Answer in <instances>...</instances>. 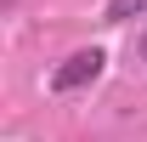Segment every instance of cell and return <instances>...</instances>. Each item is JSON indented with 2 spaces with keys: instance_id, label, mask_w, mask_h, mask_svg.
<instances>
[{
  "instance_id": "cell-1",
  "label": "cell",
  "mask_w": 147,
  "mask_h": 142,
  "mask_svg": "<svg viewBox=\"0 0 147 142\" xmlns=\"http://www.w3.org/2000/svg\"><path fill=\"white\" fill-rule=\"evenodd\" d=\"M102 68H108V51H102V46H85V51L62 57L51 68V97H79V91H91L96 80H102Z\"/></svg>"
},
{
  "instance_id": "cell-2",
  "label": "cell",
  "mask_w": 147,
  "mask_h": 142,
  "mask_svg": "<svg viewBox=\"0 0 147 142\" xmlns=\"http://www.w3.org/2000/svg\"><path fill=\"white\" fill-rule=\"evenodd\" d=\"M130 17H147V0H108L102 23H130Z\"/></svg>"
},
{
  "instance_id": "cell-3",
  "label": "cell",
  "mask_w": 147,
  "mask_h": 142,
  "mask_svg": "<svg viewBox=\"0 0 147 142\" xmlns=\"http://www.w3.org/2000/svg\"><path fill=\"white\" fill-rule=\"evenodd\" d=\"M136 51H142V63H147V29H142V40H136Z\"/></svg>"
}]
</instances>
